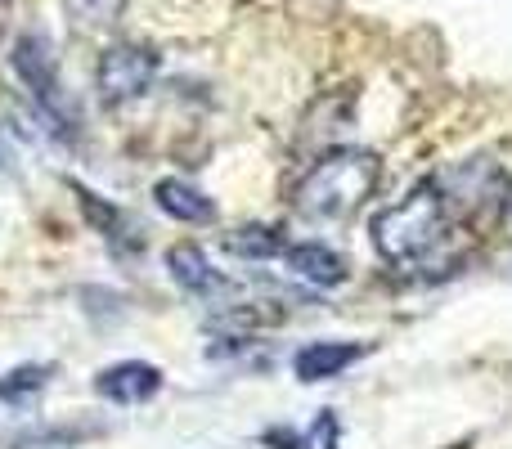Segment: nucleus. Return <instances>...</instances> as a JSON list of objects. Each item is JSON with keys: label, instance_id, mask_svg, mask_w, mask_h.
I'll list each match as a JSON object with an SVG mask.
<instances>
[{"label": "nucleus", "instance_id": "f257e3e1", "mask_svg": "<svg viewBox=\"0 0 512 449\" xmlns=\"http://www.w3.org/2000/svg\"><path fill=\"white\" fill-rule=\"evenodd\" d=\"M382 185V162L364 149H333L319 162H310L306 176L292 189V207L306 221L342 225L369 207V198Z\"/></svg>", "mask_w": 512, "mask_h": 449}, {"label": "nucleus", "instance_id": "f03ea898", "mask_svg": "<svg viewBox=\"0 0 512 449\" xmlns=\"http://www.w3.org/2000/svg\"><path fill=\"white\" fill-rule=\"evenodd\" d=\"M450 229H454V216H450V207H445L436 180H418L400 203L382 207V212L373 216L369 238L382 261L396 265V270H409V265L432 261L445 247Z\"/></svg>", "mask_w": 512, "mask_h": 449}, {"label": "nucleus", "instance_id": "7ed1b4c3", "mask_svg": "<svg viewBox=\"0 0 512 449\" xmlns=\"http://www.w3.org/2000/svg\"><path fill=\"white\" fill-rule=\"evenodd\" d=\"M9 63H14L18 81L27 86L32 104L41 108L45 126H50V131H59V135L77 131V104H72L68 90H63L59 59H54L50 36H45V32H23L14 41V54H9Z\"/></svg>", "mask_w": 512, "mask_h": 449}, {"label": "nucleus", "instance_id": "20e7f679", "mask_svg": "<svg viewBox=\"0 0 512 449\" xmlns=\"http://www.w3.org/2000/svg\"><path fill=\"white\" fill-rule=\"evenodd\" d=\"M158 54L149 45H135V41H113L95 63V86H99V99L108 108H122V104H135L153 90L158 81Z\"/></svg>", "mask_w": 512, "mask_h": 449}, {"label": "nucleus", "instance_id": "39448f33", "mask_svg": "<svg viewBox=\"0 0 512 449\" xmlns=\"http://www.w3.org/2000/svg\"><path fill=\"white\" fill-rule=\"evenodd\" d=\"M432 180H436V189H441L450 216L477 221V216L499 212V207L508 203V176L499 171V162H490V158H468V162H459V167H450L445 176H432Z\"/></svg>", "mask_w": 512, "mask_h": 449}, {"label": "nucleus", "instance_id": "423d86ee", "mask_svg": "<svg viewBox=\"0 0 512 449\" xmlns=\"http://www.w3.org/2000/svg\"><path fill=\"white\" fill-rule=\"evenodd\" d=\"M95 391L113 405H144L162 391V369L149 360H122V364H108L104 373L95 378Z\"/></svg>", "mask_w": 512, "mask_h": 449}, {"label": "nucleus", "instance_id": "0eeeda50", "mask_svg": "<svg viewBox=\"0 0 512 449\" xmlns=\"http://www.w3.org/2000/svg\"><path fill=\"white\" fill-rule=\"evenodd\" d=\"M373 346L369 342H310L292 355V373L297 382H328V378H342L351 364H360Z\"/></svg>", "mask_w": 512, "mask_h": 449}, {"label": "nucleus", "instance_id": "6e6552de", "mask_svg": "<svg viewBox=\"0 0 512 449\" xmlns=\"http://www.w3.org/2000/svg\"><path fill=\"white\" fill-rule=\"evenodd\" d=\"M167 270H171V279L189 292V297H221V292H230V279L207 261V252L198 243H176L171 247Z\"/></svg>", "mask_w": 512, "mask_h": 449}, {"label": "nucleus", "instance_id": "1a4fd4ad", "mask_svg": "<svg viewBox=\"0 0 512 449\" xmlns=\"http://www.w3.org/2000/svg\"><path fill=\"white\" fill-rule=\"evenodd\" d=\"M279 261L288 265L292 279L310 283V288H337L346 279V256H337L324 243H288Z\"/></svg>", "mask_w": 512, "mask_h": 449}, {"label": "nucleus", "instance_id": "9d476101", "mask_svg": "<svg viewBox=\"0 0 512 449\" xmlns=\"http://www.w3.org/2000/svg\"><path fill=\"white\" fill-rule=\"evenodd\" d=\"M72 194H77V203H81V212H86V221L95 225L99 234L108 238V243L131 247V252L144 243V234H140V225H135V216H131V212H122L117 203H108L104 194H95V189L77 185V180H72Z\"/></svg>", "mask_w": 512, "mask_h": 449}, {"label": "nucleus", "instance_id": "9b49d317", "mask_svg": "<svg viewBox=\"0 0 512 449\" xmlns=\"http://www.w3.org/2000/svg\"><path fill=\"white\" fill-rule=\"evenodd\" d=\"M153 203L180 225H216V203L198 185H189V180H180V176L158 180V185H153Z\"/></svg>", "mask_w": 512, "mask_h": 449}, {"label": "nucleus", "instance_id": "f8f14e48", "mask_svg": "<svg viewBox=\"0 0 512 449\" xmlns=\"http://www.w3.org/2000/svg\"><path fill=\"white\" fill-rule=\"evenodd\" d=\"M126 0H63V18L77 36H104L122 23Z\"/></svg>", "mask_w": 512, "mask_h": 449}, {"label": "nucleus", "instance_id": "ddd939ff", "mask_svg": "<svg viewBox=\"0 0 512 449\" xmlns=\"http://www.w3.org/2000/svg\"><path fill=\"white\" fill-rule=\"evenodd\" d=\"M54 378V364H18V369L0 373V405L9 409H23L50 387Z\"/></svg>", "mask_w": 512, "mask_h": 449}, {"label": "nucleus", "instance_id": "4468645a", "mask_svg": "<svg viewBox=\"0 0 512 449\" xmlns=\"http://www.w3.org/2000/svg\"><path fill=\"white\" fill-rule=\"evenodd\" d=\"M283 247H288V238L274 225H243L225 238V252H234L239 261H274V256H283Z\"/></svg>", "mask_w": 512, "mask_h": 449}, {"label": "nucleus", "instance_id": "2eb2a0df", "mask_svg": "<svg viewBox=\"0 0 512 449\" xmlns=\"http://www.w3.org/2000/svg\"><path fill=\"white\" fill-rule=\"evenodd\" d=\"M301 449H342V418H337L333 409H324V414L301 432Z\"/></svg>", "mask_w": 512, "mask_h": 449}, {"label": "nucleus", "instance_id": "dca6fc26", "mask_svg": "<svg viewBox=\"0 0 512 449\" xmlns=\"http://www.w3.org/2000/svg\"><path fill=\"white\" fill-rule=\"evenodd\" d=\"M5 162H9V149H5V140H0V167H5Z\"/></svg>", "mask_w": 512, "mask_h": 449}, {"label": "nucleus", "instance_id": "f3484780", "mask_svg": "<svg viewBox=\"0 0 512 449\" xmlns=\"http://www.w3.org/2000/svg\"><path fill=\"white\" fill-rule=\"evenodd\" d=\"M508 212H512V198H508Z\"/></svg>", "mask_w": 512, "mask_h": 449}]
</instances>
